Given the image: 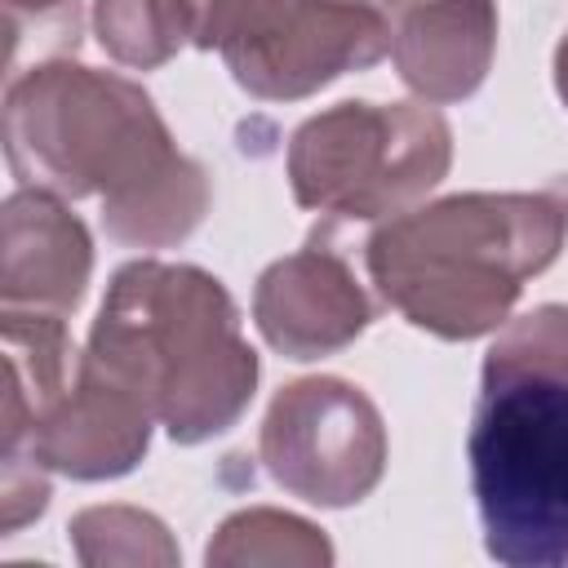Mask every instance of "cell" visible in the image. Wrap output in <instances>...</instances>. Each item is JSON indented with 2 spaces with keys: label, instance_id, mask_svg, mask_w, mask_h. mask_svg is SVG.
I'll return each instance as SVG.
<instances>
[{
  "label": "cell",
  "instance_id": "obj_19",
  "mask_svg": "<svg viewBox=\"0 0 568 568\" xmlns=\"http://www.w3.org/2000/svg\"><path fill=\"white\" fill-rule=\"evenodd\" d=\"M4 18H9V44L36 31V49H49L53 58L75 49L80 36L75 0H4Z\"/></svg>",
  "mask_w": 568,
  "mask_h": 568
},
{
  "label": "cell",
  "instance_id": "obj_14",
  "mask_svg": "<svg viewBox=\"0 0 568 568\" xmlns=\"http://www.w3.org/2000/svg\"><path fill=\"white\" fill-rule=\"evenodd\" d=\"M93 31L106 58L133 71H155L191 44L182 0H93Z\"/></svg>",
  "mask_w": 568,
  "mask_h": 568
},
{
  "label": "cell",
  "instance_id": "obj_12",
  "mask_svg": "<svg viewBox=\"0 0 568 568\" xmlns=\"http://www.w3.org/2000/svg\"><path fill=\"white\" fill-rule=\"evenodd\" d=\"M0 346H4V453H22L36 422L67 395L75 364L67 315L53 311H22L4 306L0 315Z\"/></svg>",
  "mask_w": 568,
  "mask_h": 568
},
{
  "label": "cell",
  "instance_id": "obj_5",
  "mask_svg": "<svg viewBox=\"0 0 568 568\" xmlns=\"http://www.w3.org/2000/svg\"><path fill=\"white\" fill-rule=\"evenodd\" d=\"M453 164L435 102H337L288 138V186L302 209L386 222L417 209Z\"/></svg>",
  "mask_w": 568,
  "mask_h": 568
},
{
  "label": "cell",
  "instance_id": "obj_20",
  "mask_svg": "<svg viewBox=\"0 0 568 568\" xmlns=\"http://www.w3.org/2000/svg\"><path fill=\"white\" fill-rule=\"evenodd\" d=\"M351 4H359V9H373V13H382L386 22H404V13L417 4V0H351Z\"/></svg>",
  "mask_w": 568,
  "mask_h": 568
},
{
  "label": "cell",
  "instance_id": "obj_11",
  "mask_svg": "<svg viewBox=\"0 0 568 568\" xmlns=\"http://www.w3.org/2000/svg\"><path fill=\"white\" fill-rule=\"evenodd\" d=\"M497 53V0H417L390 44L399 80L422 102L470 98Z\"/></svg>",
  "mask_w": 568,
  "mask_h": 568
},
{
  "label": "cell",
  "instance_id": "obj_1",
  "mask_svg": "<svg viewBox=\"0 0 568 568\" xmlns=\"http://www.w3.org/2000/svg\"><path fill=\"white\" fill-rule=\"evenodd\" d=\"M4 155L22 186L98 195L106 235L129 248H169L209 213V173L173 146L146 89L71 58L9 75Z\"/></svg>",
  "mask_w": 568,
  "mask_h": 568
},
{
  "label": "cell",
  "instance_id": "obj_8",
  "mask_svg": "<svg viewBox=\"0 0 568 568\" xmlns=\"http://www.w3.org/2000/svg\"><path fill=\"white\" fill-rule=\"evenodd\" d=\"M373 320V302L351 262L320 235L271 262L253 288V324L284 359H320L351 346Z\"/></svg>",
  "mask_w": 568,
  "mask_h": 568
},
{
  "label": "cell",
  "instance_id": "obj_18",
  "mask_svg": "<svg viewBox=\"0 0 568 568\" xmlns=\"http://www.w3.org/2000/svg\"><path fill=\"white\" fill-rule=\"evenodd\" d=\"M49 506V466H40L31 453H4L0 470V532H18L22 524L40 519Z\"/></svg>",
  "mask_w": 568,
  "mask_h": 568
},
{
  "label": "cell",
  "instance_id": "obj_16",
  "mask_svg": "<svg viewBox=\"0 0 568 568\" xmlns=\"http://www.w3.org/2000/svg\"><path fill=\"white\" fill-rule=\"evenodd\" d=\"M515 373H537V377H568V306L546 302L532 306L519 320H506L484 355L479 382L493 377H515Z\"/></svg>",
  "mask_w": 568,
  "mask_h": 568
},
{
  "label": "cell",
  "instance_id": "obj_10",
  "mask_svg": "<svg viewBox=\"0 0 568 568\" xmlns=\"http://www.w3.org/2000/svg\"><path fill=\"white\" fill-rule=\"evenodd\" d=\"M93 275V240L84 222L44 186H22L4 200L0 302L22 311L71 315Z\"/></svg>",
  "mask_w": 568,
  "mask_h": 568
},
{
  "label": "cell",
  "instance_id": "obj_13",
  "mask_svg": "<svg viewBox=\"0 0 568 568\" xmlns=\"http://www.w3.org/2000/svg\"><path fill=\"white\" fill-rule=\"evenodd\" d=\"M204 559L213 568H320L333 559V546L324 532L288 510L271 506H248L235 510L217 537L209 541Z\"/></svg>",
  "mask_w": 568,
  "mask_h": 568
},
{
  "label": "cell",
  "instance_id": "obj_15",
  "mask_svg": "<svg viewBox=\"0 0 568 568\" xmlns=\"http://www.w3.org/2000/svg\"><path fill=\"white\" fill-rule=\"evenodd\" d=\"M71 550L84 568H111V564H178V546L169 528L138 510V506H89L71 524Z\"/></svg>",
  "mask_w": 568,
  "mask_h": 568
},
{
  "label": "cell",
  "instance_id": "obj_17",
  "mask_svg": "<svg viewBox=\"0 0 568 568\" xmlns=\"http://www.w3.org/2000/svg\"><path fill=\"white\" fill-rule=\"evenodd\" d=\"M293 0H182L186 40L195 49H217L222 62L257 49L284 22Z\"/></svg>",
  "mask_w": 568,
  "mask_h": 568
},
{
  "label": "cell",
  "instance_id": "obj_3",
  "mask_svg": "<svg viewBox=\"0 0 568 568\" xmlns=\"http://www.w3.org/2000/svg\"><path fill=\"white\" fill-rule=\"evenodd\" d=\"M84 355L138 390L173 444L231 430L257 390V355L231 293L191 262L120 266Z\"/></svg>",
  "mask_w": 568,
  "mask_h": 568
},
{
  "label": "cell",
  "instance_id": "obj_4",
  "mask_svg": "<svg viewBox=\"0 0 568 568\" xmlns=\"http://www.w3.org/2000/svg\"><path fill=\"white\" fill-rule=\"evenodd\" d=\"M466 457L484 550L506 568L568 564V377L479 382Z\"/></svg>",
  "mask_w": 568,
  "mask_h": 568
},
{
  "label": "cell",
  "instance_id": "obj_21",
  "mask_svg": "<svg viewBox=\"0 0 568 568\" xmlns=\"http://www.w3.org/2000/svg\"><path fill=\"white\" fill-rule=\"evenodd\" d=\"M555 89H559V98H564V106H568V36H564L559 49H555Z\"/></svg>",
  "mask_w": 568,
  "mask_h": 568
},
{
  "label": "cell",
  "instance_id": "obj_2",
  "mask_svg": "<svg viewBox=\"0 0 568 568\" xmlns=\"http://www.w3.org/2000/svg\"><path fill=\"white\" fill-rule=\"evenodd\" d=\"M568 222L550 191H462L386 217L364 266L413 328L444 342L497 333L524 284L564 248Z\"/></svg>",
  "mask_w": 568,
  "mask_h": 568
},
{
  "label": "cell",
  "instance_id": "obj_6",
  "mask_svg": "<svg viewBox=\"0 0 568 568\" xmlns=\"http://www.w3.org/2000/svg\"><path fill=\"white\" fill-rule=\"evenodd\" d=\"M257 457L284 493L311 506H355L382 484L386 426L355 382L302 377L275 390Z\"/></svg>",
  "mask_w": 568,
  "mask_h": 568
},
{
  "label": "cell",
  "instance_id": "obj_7",
  "mask_svg": "<svg viewBox=\"0 0 568 568\" xmlns=\"http://www.w3.org/2000/svg\"><path fill=\"white\" fill-rule=\"evenodd\" d=\"M395 22L351 0H293L275 36L240 58H226V71L253 98L293 102L346 71L382 62L395 44Z\"/></svg>",
  "mask_w": 568,
  "mask_h": 568
},
{
  "label": "cell",
  "instance_id": "obj_22",
  "mask_svg": "<svg viewBox=\"0 0 568 568\" xmlns=\"http://www.w3.org/2000/svg\"><path fill=\"white\" fill-rule=\"evenodd\" d=\"M550 195L559 200V209H564V222H568V182H559V186H550Z\"/></svg>",
  "mask_w": 568,
  "mask_h": 568
},
{
  "label": "cell",
  "instance_id": "obj_9",
  "mask_svg": "<svg viewBox=\"0 0 568 568\" xmlns=\"http://www.w3.org/2000/svg\"><path fill=\"white\" fill-rule=\"evenodd\" d=\"M151 426L160 422L142 395L80 355L67 395L36 422L22 453L71 479H115L146 457Z\"/></svg>",
  "mask_w": 568,
  "mask_h": 568
}]
</instances>
